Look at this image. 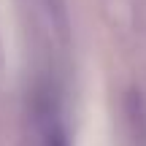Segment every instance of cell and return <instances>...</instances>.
Instances as JSON below:
<instances>
[{"mask_svg":"<svg viewBox=\"0 0 146 146\" xmlns=\"http://www.w3.org/2000/svg\"><path fill=\"white\" fill-rule=\"evenodd\" d=\"M27 133L33 146H73L62 87L54 73H38L27 95Z\"/></svg>","mask_w":146,"mask_h":146,"instance_id":"obj_1","label":"cell"},{"mask_svg":"<svg viewBox=\"0 0 146 146\" xmlns=\"http://www.w3.org/2000/svg\"><path fill=\"white\" fill-rule=\"evenodd\" d=\"M25 8L30 11V22L35 27L38 38H43L46 49L68 54L70 49L68 3L65 0H25Z\"/></svg>","mask_w":146,"mask_h":146,"instance_id":"obj_2","label":"cell"}]
</instances>
